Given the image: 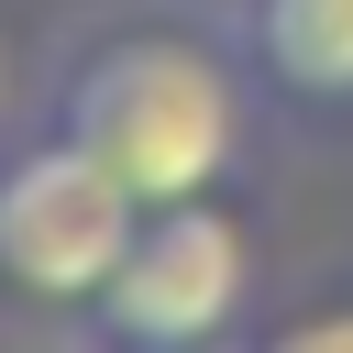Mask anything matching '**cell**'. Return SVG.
Returning <instances> with one entry per match:
<instances>
[{
	"label": "cell",
	"mask_w": 353,
	"mask_h": 353,
	"mask_svg": "<svg viewBox=\"0 0 353 353\" xmlns=\"http://www.w3.org/2000/svg\"><path fill=\"white\" fill-rule=\"evenodd\" d=\"M55 132H77L143 210H176V199H221L243 154V88L188 33H110L66 66Z\"/></svg>",
	"instance_id": "6da1fadb"
},
{
	"label": "cell",
	"mask_w": 353,
	"mask_h": 353,
	"mask_svg": "<svg viewBox=\"0 0 353 353\" xmlns=\"http://www.w3.org/2000/svg\"><path fill=\"white\" fill-rule=\"evenodd\" d=\"M132 232H143V199L77 132H44L0 165V287H22L44 309H99Z\"/></svg>",
	"instance_id": "7a4b0ae2"
},
{
	"label": "cell",
	"mask_w": 353,
	"mask_h": 353,
	"mask_svg": "<svg viewBox=\"0 0 353 353\" xmlns=\"http://www.w3.org/2000/svg\"><path fill=\"white\" fill-rule=\"evenodd\" d=\"M243 298H254V232L243 210L221 199H176V210H143L121 276L99 287V342L121 353H210L243 331Z\"/></svg>",
	"instance_id": "3957f363"
},
{
	"label": "cell",
	"mask_w": 353,
	"mask_h": 353,
	"mask_svg": "<svg viewBox=\"0 0 353 353\" xmlns=\"http://www.w3.org/2000/svg\"><path fill=\"white\" fill-rule=\"evenodd\" d=\"M243 44L276 99H353V0H243Z\"/></svg>",
	"instance_id": "277c9868"
},
{
	"label": "cell",
	"mask_w": 353,
	"mask_h": 353,
	"mask_svg": "<svg viewBox=\"0 0 353 353\" xmlns=\"http://www.w3.org/2000/svg\"><path fill=\"white\" fill-rule=\"evenodd\" d=\"M265 353H353V309H309V320H287Z\"/></svg>",
	"instance_id": "5b68a950"
},
{
	"label": "cell",
	"mask_w": 353,
	"mask_h": 353,
	"mask_svg": "<svg viewBox=\"0 0 353 353\" xmlns=\"http://www.w3.org/2000/svg\"><path fill=\"white\" fill-rule=\"evenodd\" d=\"M0 121H11V44H0Z\"/></svg>",
	"instance_id": "8992f818"
},
{
	"label": "cell",
	"mask_w": 353,
	"mask_h": 353,
	"mask_svg": "<svg viewBox=\"0 0 353 353\" xmlns=\"http://www.w3.org/2000/svg\"><path fill=\"white\" fill-rule=\"evenodd\" d=\"M110 353H121V342H110ZM210 353H232V342H210Z\"/></svg>",
	"instance_id": "52a82bcc"
}]
</instances>
